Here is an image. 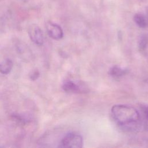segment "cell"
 I'll use <instances>...</instances> for the list:
<instances>
[{
  "label": "cell",
  "mask_w": 148,
  "mask_h": 148,
  "mask_svg": "<svg viewBox=\"0 0 148 148\" xmlns=\"http://www.w3.org/2000/svg\"><path fill=\"white\" fill-rule=\"evenodd\" d=\"M62 89L66 92L82 93L86 92V88L72 80H66L62 84Z\"/></svg>",
  "instance_id": "cell-5"
},
{
  "label": "cell",
  "mask_w": 148,
  "mask_h": 148,
  "mask_svg": "<svg viewBox=\"0 0 148 148\" xmlns=\"http://www.w3.org/2000/svg\"><path fill=\"white\" fill-rule=\"evenodd\" d=\"M13 66L12 61L9 58H5L0 60V73L7 75L10 72Z\"/></svg>",
  "instance_id": "cell-6"
},
{
  "label": "cell",
  "mask_w": 148,
  "mask_h": 148,
  "mask_svg": "<svg viewBox=\"0 0 148 148\" xmlns=\"http://www.w3.org/2000/svg\"><path fill=\"white\" fill-rule=\"evenodd\" d=\"M148 46V35L142 34L138 40V47L140 51H144Z\"/></svg>",
  "instance_id": "cell-9"
},
{
  "label": "cell",
  "mask_w": 148,
  "mask_h": 148,
  "mask_svg": "<svg viewBox=\"0 0 148 148\" xmlns=\"http://www.w3.org/2000/svg\"><path fill=\"white\" fill-rule=\"evenodd\" d=\"M128 69L123 68L119 66H112L109 71V74L114 78H120L128 73Z\"/></svg>",
  "instance_id": "cell-7"
},
{
  "label": "cell",
  "mask_w": 148,
  "mask_h": 148,
  "mask_svg": "<svg viewBox=\"0 0 148 148\" xmlns=\"http://www.w3.org/2000/svg\"><path fill=\"white\" fill-rule=\"evenodd\" d=\"M29 38L35 44L41 46L44 42V37L42 31L36 24L31 25L28 30Z\"/></svg>",
  "instance_id": "cell-3"
},
{
  "label": "cell",
  "mask_w": 148,
  "mask_h": 148,
  "mask_svg": "<svg viewBox=\"0 0 148 148\" xmlns=\"http://www.w3.org/2000/svg\"><path fill=\"white\" fill-rule=\"evenodd\" d=\"M39 75H40V73L38 70H34L29 73V77L31 80L34 81L38 79V77H39Z\"/></svg>",
  "instance_id": "cell-12"
},
{
  "label": "cell",
  "mask_w": 148,
  "mask_h": 148,
  "mask_svg": "<svg viewBox=\"0 0 148 148\" xmlns=\"http://www.w3.org/2000/svg\"><path fill=\"white\" fill-rule=\"evenodd\" d=\"M112 117L117 124L128 130H135L139 125L140 116L137 110L130 106L115 105L111 109Z\"/></svg>",
  "instance_id": "cell-1"
},
{
  "label": "cell",
  "mask_w": 148,
  "mask_h": 148,
  "mask_svg": "<svg viewBox=\"0 0 148 148\" xmlns=\"http://www.w3.org/2000/svg\"><path fill=\"white\" fill-rule=\"evenodd\" d=\"M27 45H24L23 43H18L17 46V51H18V53L19 54H20L21 56H25V54L26 53L28 54V48L27 47Z\"/></svg>",
  "instance_id": "cell-11"
},
{
  "label": "cell",
  "mask_w": 148,
  "mask_h": 148,
  "mask_svg": "<svg viewBox=\"0 0 148 148\" xmlns=\"http://www.w3.org/2000/svg\"><path fill=\"white\" fill-rule=\"evenodd\" d=\"M46 27L48 35L52 39L59 40L63 37V31L58 24L49 21L46 23Z\"/></svg>",
  "instance_id": "cell-4"
},
{
  "label": "cell",
  "mask_w": 148,
  "mask_h": 148,
  "mask_svg": "<svg viewBox=\"0 0 148 148\" xmlns=\"http://www.w3.org/2000/svg\"><path fill=\"white\" fill-rule=\"evenodd\" d=\"M82 136L76 133L69 132L66 134L61 140L59 147L62 148H80L83 146Z\"/></svg>",
  "instance_id": "cell-2"
},
{
  "label": "cell",
  "mask_w": 148,
  "mask_h": 148,
  "mask_svg": "<svg viewBox=\"0 0 148 148\" xmlns=\"http://www.w3.org/2000/svg\"><path fill=\"white\" fill-rule=\"evenodd\" d=\"M140 109L143 118L145 128L148 131V105H142Z\"/></svg>",
  "instance_id": "cell-10"
},
{
  "label": "cell",
  "mask_w": 148,
  "mask_h": 148,
  "mask_svg": "<svg viewBox=\"0 0 148 148\" xmlns=\"http://www.w3.org/2000/svg\"><path fill=\"white\" fill-rule=\"evenodd\" d=\"M135 23L140 28H145L148 25V20L146 17L140 13H136L134 17Z\"/></svg>",
  "instance_id": "cell-8"
}]
</instances>
